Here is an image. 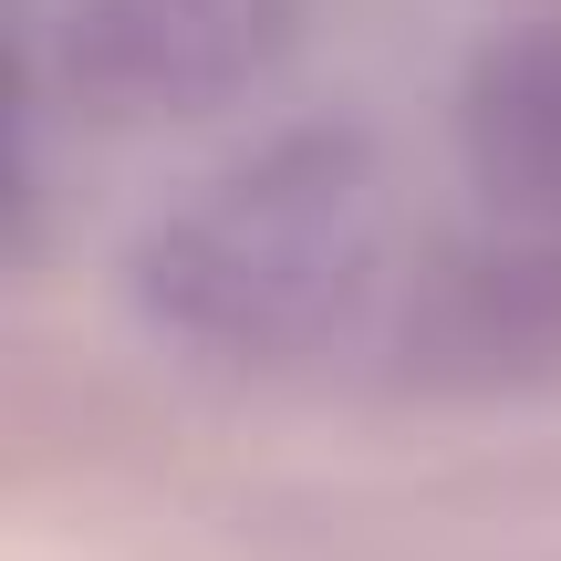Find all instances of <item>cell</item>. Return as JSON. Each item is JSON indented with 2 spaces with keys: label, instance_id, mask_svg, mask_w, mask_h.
Listing matches in <instances>:
<instances>
[{
  "label": "cell",
  "instance_id": "6da1fadb",
  "mask_svg": "<svg viewBox=\"0 0 561 561\" xmlns=\"http://www.w3.org/2000/svg\"><path fill=\"white\" fill-rule=\"evenodd\" d=\"M385 250V178L364 136H280L208 178L157 240L136 250V291L167 333L208 354H301L364 301Z\"/></svg>",
  "mask_w": 561,
  "mask_h": 561
},
{
  "label": "cell",
  "instance_id": "7a4b0ae2",
  "mask_svg": "<svg viewBox=\"0 0 561 561\" xmlns=\"http://www.w3.org/2000/svg\"><path fill=\"white\" fill-rule=\"evenodd\" d=\"M301 0H62V83L94 115H198L261 83Z\"/></svg>",
  "mask_w": 561,
  "mask_h": 561
},
{
  "label": "cell",
  "instance_id": "3957f363",
  "mask_svg": "<svg viewBox=\"0 0 561 561\" xmlns=\"http://www.w3.org/2000/svg\"><path fill=\"white\" fill-rule=\"evenodd\" d=\"M405 354L437 385H530L561 375V250H489L426 280Z\"/></svg>",
  "mask_w": 561,
  "mask_h": 561
},
{
  "label": "cell",
  "instance_id": "277c9868",
  "mask_svg": "<svg viewBox=\"0 0 561 561\" xmlns=\"http://www.w3.org/2000/svg\"><path fill=\"white\" fill-rule=\"evenodd\" d=\"M458 146H468L479 198L520 208V219L561 208V21H520L510 42H489L468 62Z\"/></svg>",
  "mask_w": 561,
  "mask_h": 561
}]
</instances>
